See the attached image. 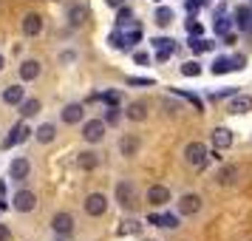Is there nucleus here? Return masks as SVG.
<instances>
[{"label": "nucleus", "instance_id": "1", "mask_svg": "<svg viewBox=\"0 0 252 241\" xmlns=\"http://www.w3.org/2000/svg\"><path fill=\"white\" fill-rule=\"evenodd\" d=\"M210 159H213V153H210L207 145H201V142H190V145L184 148V162H187L193 171H204L207 165H210Z\"/></svg>", "mask_w": 252, "mask_h": 241}, {"label": "nucleus", "instance_id": "2", "mask_svg": "<svg viewBox=\"0 0 252 241\" xmlns=\"http://www.w3.org/2000/svg\"><path fill=\"white\" fill-rule=\"evenodd\" d=\"M114 196H116V205L122 207V210H136L139 193H136V187H133V182H119L114 187Z\"/></svg>", "mask_w": 252, "mask_h": 241}, {"label": "nucleus", "instance_id": "3", "mask_svg": "<svg viewBox=\"0 0 252 241\" xmlns=\"http://www.w3.org/2000/svg\"><path fill=\"white\" fill-rule=\"evenodd\" d=\"M51 230L57 233V236H71L74 233V216L71 213H65V210H60V213H54V218H51Z\"/></svg>", "mask_w": 252, "mask_h": 241}, {"label": "nucleus", "instance_id": "4", "mask_svg": "<svg viewBox=\"0 0 252 241\" xmlns=\"http://www.w3.org/2000/svg\"><path fill=\"white\" fill-rule=\"evenodd\" d=\"M82 139L85 142H102L105 139V122L102 119H88L82 125Z\"/></svg>", "mask_w": 252, "mask_h": 241}, {"label": "nucleus", "instance_id": "5", "mask_svg": "<svg viewBox=\"0 0 252 241\" xmlns=\"http://www.w3.org/2000/svg\"><path fill=\"white\" fill-rule=\"evenodd\" d=\"M32 134H34V131H32L29 125H26V122H17V125L12 128V134H9V137L3 139V148H14V145L26 142V139L32 137Z\"/></svg>", "mask_w": 252, "mask_h": 241}, {"label": "nucleus", "instance_id": "6", "mask_svg": "<svg viewBox=\"0 0 252 241\" xmlns=\"http://www.w3.org/2000/svg\"><path fill=\"white\" fill-rule=\"evenodd\" d=\"M179 213H182V216H195V213H201V196L184 193L182 199H179Z\"/></svg>", "mask_w": 252, "mask_h": 241}, {"label": "nucleus", "instance_id": "7", "mask_svg": "<svg viewBox=\"0 0 252 241\" xmlns=\"http://www.w3.org/2000/svg\"><path fill=\"white\" fill-rule=\"evenodd\" d=\"M116 32L125 37L127 46H133V43H139L142 40V26L133 23V20H125V23H116Z\"/></svg>", "mask_w": 252, "mask_h": 241}, {"label": "nucleus", "instance_id": "8", "mask_svg": "<svg viewBox=\"0 0 252 241\" xmlns=\"http://www.w3.org/2000/svg\"><path fill=\"white\" fill-rule=\"evenodd\" d=\"M250 111H252V97L250 94H232V97H229V114L244 116V114H250Z\"/></svg>", "mask_w": 252, "mask_h": 241}, {"label": "nucleus", "instance_id": "9", "mask_svg": "<svg viewBox=\"0 0 252 241\" xmlns=\"http://www.w3.org/2000/svg\"><path fill=\"white\" fill-rule=\"evenodd\" d=\"M12 207L17 210V213H32V210L37 207V196L32 193V190H17Z\"/></svg>", "mask_w": 252, "mask_h": 241}, {"label": "nucleus", "instance_id": "10", "mask_svg": "<svg viewBox=\"0 0 252 241\" xmlns=\"http://www.w3.org/2000/svg\"><path fill=\"white\" fill-rule=\"evenodd\" d=\"M105 210H108V199L102 193H91L85 199V213L88 216H105Z\"/></svg>", "mask_w": 252, "mask_h": 241}, {"label": "nucleus", "instance_id": "11", "mask_svg": "<svg viewBox=\"0 0 252 241\" xmlns=\"http://www.w3.org/2000/svg\"><path fill=\"white\" fill-rule=\"evenodd\" d=\"M29 173H32V162L26 159V156H17V159H12V165H9V176H12L14 182L26 179Z\"/></svg>", "mask_w": 252, "mask_h": 241}, {"label": "nucleus", "instance_id": "12", "mask_svg": "<svg viewBox=\"0 0 252 241\" xmlns=\"http://www.w3.org/2000/svg\"><path fill=\"white\" fill-rule=\"evenodd\" d=\"M148 202L153 207H164L170 202V190L164 184H153V187H148Z\"/></svg>", "mask_w": 252, "mask_h": 241}, {"label": "nucleus", "instance_id": "13", "mask_svg": "<svg viewBox=\"0 0 252 241\" xmlns=\"http://www.w3.org/2000/svg\"><path fill=\"white\" fill-rule=\"evenodd\" d=\"M232 131L229 128H213V134H210V142H213V148H218V150H224V148H229L232 145Z\"/></svg>", "mask_w": 252, "mask_h": 241}, {"label": "nucleus", "instance_id": "14", "mask_svg": "<svg viewBox=\"0 0 252 241\" xmlns=\"http://www.w3.org/2000/svg\"><path fill=\"white\" fill-rule=\"evenodd\" d=\"M40 32H43V17H40L37 12H29L23 17V34L26 37H37Z\"/></svg>", "mask_w": 252, "mask_h": 241}, {"label": "nucleus", "instance_id": "15", "mask_svg": "<svg viewBox=\"0 0 252 241\" xmlns=\"http://www.w3.org/2000/svg\"><path fill=\"white\" fill-rule=\"evenodd\" d=\"M85 20H88V6H85V3H71L68 6V23L74 26V29H80Z\"/></svg>", "mask_w": 252, "mask_h": 241}, {"label": "nucleus", "instance_id": "16", "mask_svg": "<svg viewBox=\"0 0 252 241\" xmlns=\"http://www.w3.org/2000/svg\"><path fill=\"white\" fill-rule=\"evenodd\" d=\"M63 122L65 125H77V122H82V116H85V108H82L80 103H71V105H65L63 108Z\"/></svg>", "mask_w": 252, "mask_h": 241}, {"label": "nucleus", "instance_id": "17", "mask_svg": "<svg viewBox=\"0 0 252 241\" xmlns=\"http://www.w3.org/2000/svg\"><path fill=\"white\" fill-rule=\"evenodd\" d=\"M40 71H43V66H40L37 60H23V63H20V80L32 82V80L40 77Z\"/></svg>", "mask_w": 252, "mask_h": 241}, {"label": "nucleus", "instance_id": "18", "mask_svg": "<svg viewBox=\"0 0 252 241\" xmlns=\"http://www.w3.org/2000/svg\"><path fill=\"white\" fill-rule=\"evenodd\" d=\"M119 153L122 156H136L139 153V139L133 134H125V137L119 139Z\"/></svg>", "mask_w": 252, "mask_h": 241}, {"label": "nucleus", "instance_id": "19", "mask_svg": "<svg viewBox=\"0 0 252 241\" xmlns=\"http://www.w3.org/2000/svg\"><path fill=\"white\" fill-rule=\"evenodd\" d=\"M96 165H99V153L96 150H82L77 156V168H82V171H94Z\"/></svg>", "mask_w": 252, "mask_h": 241}, {"label": "nucleus", "instance_id": "20", "mask_svg": "<svg viewBox=\"0 0 252 241\" xmlns=\"http://www.w3.org/2000/svg\"><path fill=\"white\" fill-rule=\"evenodd\" d=\"M235 23L241 32H252V9L250 6H238L235 9Z\"/></svg>", "mask_w": 252, "mask_h": 241}, {"label": "nucleus", "instance_id": "21", "mask_svg": "<svg viewBox=\"0 0 252 241\" xmlns=\"http://www.w3.org/2000/svg\"><path fill=\"white\" fill-rule=\"evenodd\" d=\"M23 100H26V88H20V85H9L3 91V103L6 105H20Z\"/></svg>", "mask_w": 252, "mask_h": 241}, {"label": "nucleus", "instance_id": "22", "mask_svg": "<svg viewBox=\"0 0 252 241\" xmlns=\"http://www.w3.org/2000/svg\"><path fill=\"white\" fill-rule=\"evenodd\" d=\"M54 137H57V125H51V122H46V125H40V128L34 131V139L40 142V145L54 142Z\"/></svg>", "mask_w": 252, "mask_h": 241}, {"label": "nucleus", "instance_id": "23", "mask_svg": "<svg viewBox=\"0 0 252 241\" xmlns=\"http://www.w3.org/2000/svg\"><path fill=\"white\" fill-rule=\"evenodd\" d=\"M125 116L130 119V122H142L145 116H148V103H130L127 105Z\"/></svg>", "mask_w": 252, "mask_h": 241}, {"label": "nucleus", "instance_id": "24", "mask_svg": "<svg viewBox=\"0 0 252 241\" xmlns=\"http://www.w3.org/2000/svg\"><path fill=\"white\" fill-rule=\"evenodd\" d=\"M37 114H40V100H37V97H29V100L20 103V116H23V119L37 116Z\"/></svg>", "mask_w": 252, "mask_h": 241}, {"label": "nucleus", "instance_id": "25", "mask_svg": "<svg viewBox=\"0 0 252 241\" xmlns=\"http://www.w3.org/2000/svg\"><path fill=\"white\" fill-rule=\"evenodd\" d=\"M218 182L221 184H235L238 182V168H235V165H224V168L218 171Z\"/></svg>", "mask_w": 252, "mask_h": 241}, {"label": "nucleus", "instance_id": "26", "mask_svg": "<svg viewBox=\"0 0 252 241\" xmlns=\"http://www.w3.org/2000/svg\"><path fill=\"white\" fill-rule=\"evenodd\" d=\"M213 46H216L213 40H204V37H190V48H193L195 54H204V51H210Z\"/></svg>", "mask_w": 252, "mask_h": 241}, {"label": "nucleus", "instance_id": "27", "mask_svg": "<svg viewBox=\"0 0 252 241\" xmlns=\"http://www.w3.org/2000/svg\"><path fill=\"white\" fill-rule=\"evenodd\" d=\"M122 119V111H119V105H108V111H105V125H116Z\"/></svg>", "mask_w": 252, "mask_h": 241}, {"label": "nucleus", "instance_id": "28", "mask_svg": "<svg viewBox=\"0 0 252 241\" xmlns=\"http://www.w3.org/2000/svg\"><path fill=\"white\" fill-rule=\"evenodd\" d=\"M156 23H159V26H170L173 23V9L159 6V9H156Z\"/></svg>", "mask_w": 252, "mask_h": 241}, {"label": "nucleus", "instance_id": "29", "mask_svg": "<svg viewBox=\"0 0 252 241\" xmlns=\"http://www.w3.org/2000/svg\"><path fill=\"white\" fill-rule=\"evenodd\" d=\"M153 48L156 51H173L176 48V40H170V37H153Z\"/></svg>", "mask_w": 252, "mask_h": 241}, {"label": "nucleus", "instance_id": "30", "mask_svg": "<svg viewBox=\"0 0 252 241\" xmlns=\"http://www.w3.org/2000/svg\"><path fill=\"white\" fill-rule=\"evenodd\" d=\"M229 69H232V60L229 57H218L216 63H213V74H227Z\"/></svg>", "mask_w": 252, "mask_h": 241}, {"label": "nucleus", "instance_id": "31", "mask_svg": "<svg viewBox=\"0 0 252 241\" xmlns=\"http://www.w3.org/2000/svg\"><path fill=\"white\" fill-rule=\"evenodd\" d=\"M182 74L184 77H198V74H201V66H198L195 60H190V63H184L182 66Z\"/></svg>", "mask_w": 252, "mask_h": 241}, {"label": "nucleus", "instance_id": "32", "mask_svg": "<svg viewBox=\"0 0 252 241\" xmlns=\"http://www.w3.org/2000/svg\"><path fill=\"white\" fill-rule=\"evenodd\" d=\"M130 233H139V221H125L122 227H116V236H130Z\"/></svg>", "mask_w": 252, "mask_h": 241}, {"label": "nucleus", "instance_id": "33", "mask_svg": "<svg viewBox=\"0 0 252 241\" xmlns=\"http://www.w3.org/2000/svg\"><path fill=\"white\" fill-rule=\"evenodd\" d=\"M159 227L176 230V227H179V218H176V216H170V213H164V216H159Z\"/></svg>", "mask_w": 252, "mask_h": 241}, {"label": "nucleus", "instance_id": "34", "mask_svg": "<svg viewBox=\"0 0 252 241\" xmlns=\"http://www.w3.org/2000/svg\"><path fill=\"white\" fill-rule=\"evenodd\" d=\"M187 34L190 37H201L204 34V26L198 23V20H187Z\"/></svg>", "mask_w": 252, "mask_h": 241}, {"label": "nucleus", "instance_id": "35", "mask_svg": "<svg viewBox=\"0 0 252 241\" xmlns=\"http://www.w3.org/2000/svg\"><path fill=\"white\" fill-rule=\"evenodd\" d=\"M99 100H105L108 105H119L122 97H119V91H105V94H99Z\"/></svg>", "mask_w": 252, "mask_h": 241}, {"label": "nucleus", "instance_id": "36", "mask_svg": "<svg viewBox=\"0 0 252 241\" xmlns=\"http://www.w3.org/2000/svg\"><path fill=\"white\" fill-rule=\"evenodd\" d=\"M111 46H114V48H119V51H125V48H127V43H125V37L119 34V32H114V34H111Z\"/></svg>", "mask_w": 252, "mask_h": 241}, {"label": "nucleus", "instance_id": "37", "mask_svg": "<svg viewBox=\"0 0 252 241\" xmlns=\"http://www.w3.org/2000/svg\"><path fill=\"white\" fill-rule=\"evenodd\" d=\"M133 60H136V66H145V63H148V54H145V51H133Z\"/></svg>", "mask_w": 252, "mask_h": 241}, {"label": "nucleus", "instance_id": "38", "mask_svg": "<svg viewBox=\"0 0 252 241\" xmlns=\"http://www.w3.org/2000/svg\"><path fill=\"white\" fill-rule=\"evenodd\" d=\"M127 82H130V85H150L153 80H148V77H142V80H139V77H130Z\"/></svg>", "mask_w": 252, "mask_h": 241}, {"label": "nucleus", "instance_id": "39", "mask_svg": "<svg viewBox=\"0 0 252 241\" xmlns=\"http://www.w3.org/2000/svg\"><path fill=\"white\" fill-rule=\"evenodd\" d=\"M9 239H12L9 227H6V224H0V241H9Z\"/></svg>", "mask_w": 252, "mask_h": 241}, {"label": "nucleus", "instance_id": "40", "mask_svg": "<svg viewBox=\"0 0 252 241\" xmlns=\"http://www.w3.org/2000/svg\"><path fill=\"white\" fill-rule=\"evenodd\" d=\"M170 54H173V51H156V60H159V63H167Z\"/></svg>", "mask_w": 252, "mask_h": 241}, {"label": "nucleus", "instance_id": "41", "mask_svg": "<svg viewBox=\"0 0 252 241\" xmlns=\"http://www.w3.org/2000/svg\"><path fill=\"white\" fill-rule=\"evenodd\" d=\"M116 20H119V23H125V20H130V9H122V12H119V17H116Z\"/></svg>", "mask_w": 252, "mask_h": 241}, {"label": "nucleus", "instance_id": "42", "mask_svg": "<svg viewBox=\"0 0 252 241\" xmlns=\"http://www.w3.org/2000/svg\"><path fill=\"white\" fill-rule=\"evenodd\" d=\"M0 207H6V184L0 182Z\"/></svg>", "mask_w": 252, "mask_h": 241}, {"label": "nucleus", "instance_id": "43", "mask_svg": "<svg viewBox=\"0 0 252 241\" xmlns=\"http://www.w3.org/2000/svg\"><path fill=\"white\" fill-rule=\"evenodd\" d=\"M122 3H125V0H108V6H111V9H116V6H122Z\"/></svg>", "mask_w": 252, "mask_h": 241}, {"label": "nucleus", "instance_id": "44", "mask_svg": "<svg viewBox=\"0 0 252 241\" xmlns=\"http://www.w3.org/2000/svg\"><path fill=\"white\" fill-rule=\"evenodd\" d=\"M3 66H6V60H3V54H0V71H3Z\"/></svg>", "mask_w": 252, "mask_h": 241}]
</instances>
